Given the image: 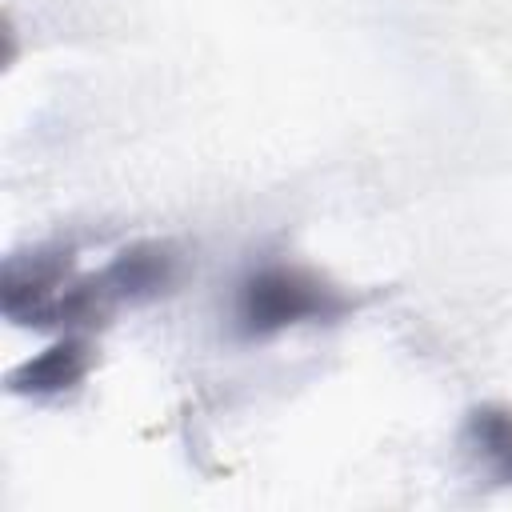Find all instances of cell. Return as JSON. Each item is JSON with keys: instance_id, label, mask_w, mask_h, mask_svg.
Listing matches in <instances>:
<instances>
[{"instance_id": "obj_1", "label": "cell", "mask_w": 512, "mask_h": 512, "mask_svg": "<svg viewBox=\"0 0 512 512\" xmlns=\"http://www.w3.org/2000/svg\"><path fill=\"white\" fill-rule=\"evenodd\" d=\"M356 312V296L304 264H260L236 284L232 328L244 340H268L300 324H336Z\"/></svg>"}, {"instance_id": "obj_2", "label": "cell", "mask_w": 512, "mask_h": 512, "mask_svg": "<svg viewBox=\"0 0 512 512\" xmlns=\"http://www.w3.org/2000/svg\"><path fill=\"white\" fill-rule=\"evenodd\" d=\"M72 284V252H28L12 256L4 268V288H0V308L12 324L28 328H48L56 300Z\"/></svg>"}, {"instance_id": "obj_3", "label": "cell", "mask_w": 512, "mask_h": 512, "mask_svg": "<svg viewBox=\"0 0 512 512\" xmlns=\"http://www.w3.org/2000/svg\"><path fill=\"white\" fill-rule=\"evenodd\" d=\"M172 280H176V252L160 240L132 244L120 256H112L100 272H92V284H96L108 312L120 308V304L156 300L172 288Z\"/></svg>"}, {"instance_id": "obj_4", "label": "cell", "mask_w": 512, "mask_h": 512, "mask_svg": "<svg viewBox=\"0 0 512 512\" xmlns=\"http://www.w3.org/2000/svg\"><path fill=\"white\" fill-rule=\"evenodd\" d=\"M88 372H92V344L80 332H64L56 344H48L44 352H36L24 364H16L8 372V388L16 396L52 400V396L76 392Z\"/></svg>"}, {"instance_id": "obj_5", "label": "cell", "mask_w": 512, "mask_h": 512, "mask_svg": "<svg viewBox=\"0 0 512 512\" xmlns=\"http://www.w3.org/2000/svg\"><path fill=\"white\" fill-rule=\"evenodd\" d=\"M464 448L496 484H512V408L476 404L464 420Z\"/></svg>"}]
</instances>
